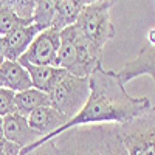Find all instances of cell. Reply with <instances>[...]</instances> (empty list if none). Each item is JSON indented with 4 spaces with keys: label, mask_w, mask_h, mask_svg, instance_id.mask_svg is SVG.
I'll return each mask as SVG.
<instances>
[{
    "label": "cell",
    "mask_w": 155,
    "mask_h": 155,
    "mask_svg": "<svg viewBox=\"0 0 155 155\" xmlns=\"http://www.w3.org/2000/svg\"><path fill=\"white\" fill-rule=\"evenodd\" d=\"M88 82L90 96L81 112L61 126L56 132L39 138L28 147L20 149V155H25L31 149L53 140L71 127L88 124H124L141 116L152 107L146 96L129 95L126 85L120 81L118 73L113 70H106L101 67L88 76Z\"/></svg>",
    "instance_id": "6da1fadb"
},
{
    "label": "cell",
    "mask_w": 155,
    "mask_h": 155,
    "mask_svg": "<svg viewBox=\"0 0 155 155\" xmlns=\"http://www.w3.org/2000/svg\"><path fill=\"white\" fill-rule=\"evenodd\" d=\"M112 6L113 2L85 5L74 23L81 34L99 50H104L106 44L115 37V27L110 19Z\"/></svg>",
    "instance_id": "7a4b0ae2"
},
{
    "label": "cell",
    "mask_w": 155,
    "mask_h": 155,
    "mask_svg": "<svg viewBox=\"0 0 155 155\" xmlns=\"http://www.w3.org/2000/svg\"><path fill=\"white\" fill-rule=\"evenodd\" d=\"M90 96L88 78L74 76L67 73L64 79L48 93L50 106L64 113L67 118H73L81 112Z\"/></svg>",
    "instance_id": "3957f363"
},
{
    "label": "cell",
    "mask_w": 155,
    "mask_h": 155,
    "mask_svg": "<svg viewBox=\"0 0 155 155\" xmlns=\"http://www.w3.org/2000/svg\"><path fill=\"white\" fill-rule=\"evenodd\" d=\"M118 132L129 155H155V107L132 121L118 124Z\"/></svg>",
    "instance_id": "277c9868"
},
{
    "label": "cell",
    "mask_w": 155,
    "mask_h": 155,
    "mask_svg": "<svg viewBox=\"0 0 155 155\" xmlns=\"http://www.w3.org/2000/svg\"><path fill=\"white\" fill-rule=\"evenodd\" d=\"M58 155H101L99 124L78 126L53 138Z\"/></svg>",
    "instance_id": "5b68a950"
},
{
    "label": "cell",
    "mask_w": 155,
    "mask_h": 155,
    "mask_svg": "<svg viewBox=\"0 0 155 155\" xmlns=\"http://www.w3.org/2000/svg\"><path fill=\"white\" fill-rule=\"evenodd\" d=\"M61 45L59 31L53 28H47L41 31L28 50L20 56V64H33V65H54L58 61V51Z\"/></svg>",
    "instance_id": "8992f818"
},
{
    "label": "cell",
    "mask_w": 155,
    "mask_h": 155,
    "mask_svg": "<svg viewBox=\"0 0 155 155\" xmlns=\"http://www.w3.org/2000/svg\"><path fill=\"white\" fill-rule=\"evenodd\" d=\"M3 138L8 140L9 143L19 146L20 149H25L36 143L41 137L31 129L27 116L12 112L3 116Z\"/></svg>",
    "instance_id": "52a82bcc"
},
{
    "label": "cell",
    "mask_w": 155,
    "mask_h": 155,
    "mask_svg": "<svg viewBox=\"0 0 155 155\" xmlns=\"http://www.w3.org/2000/svg\"><path fill=\"white\" fill-rule=\"evenodd\" d=\"M116 73H118L120 81L124 85L129 81L135 79V78H140L143 74H149L152 78L153 92H155V47H149V45L143 47L135 59L129 61L126 65Z\"/></svg>",
    "instance_id": "ba28073f"
},
{
    "label": "cell",
    "mask_w": 155,
    "mask_h": 155,
    "mask_svg": "<svg viewBox=\"0 0 155 155\" xmlns=\"http://www.w3.org/2000/svg\"><path fill=\"white\" fill-rule=\"evenodd\" d=\"M42 30L36 27L34 23L23 25L16 28L9 34L3 36V45H5V59L6 61H19L20 56L28 50L34 37Z\"/></svg>",
    "instance_id": "9c48e42d"
},
{
    "label": "cell",
    "mask_w": 155,
    "mask_h": 155,
    "mask_svg": "<svg viewBox=\"0 0 155 155\" xmlns=\"http://www.w3.org/2000/svg\"><path fill=\"white\" fill-rule=\"evenodd\" d=\"M27 118H28L31 129L34 132H37L41 138L56 132L61 126H64L68 121L65 115L61 113L59 110H56L51 106H42V107L36 109Z\"/></svg>",
    "instance_id": "30bf717a"
},
{
    "label": "cell",
    "mask_w": 155,
    "mask_h": 155,
    "mask_svg": "<svg viewBox=\"0 0 155 155\" xmlns=\"http://www.w3.org/2000/svg\"><path fill=\"white\" fill-rule=\"evenodd\" d=\"M22 65L27 68V71L31 78L33 87L47 95L68 73L65 68L54 67V65H33V64H22Z\"/></svg>",
    "instance_id": "8fae6325"
},
{
    "label": "cell",
    "mask_w": 155,
    "mask_h": 155,
    "mask_svg": "<svg viewBox=\"0 0 155 155\" xmlns=\"http://www.w3.org/2000/svg\"><path fill=\"white\" fill-rule=\"evenodd\" d=\"M0 84L14 93L23 92L33 87L31 78L19 61H5L0 65Z\"/></svg>",
    "instance_id": "7c38bea8"
},
{
    "label": "cell",
    "mask_w": 155,
    "mask_h": 155,
    "mask_svg": "<svg viewBox=\"0 0 155 155\" xmlns=\"http://www.w3.org/2000/svg\"><path fill=\"white\" fill-rule=\"evenodd\" d=\"M85 5H87L85 0H59L58 8H56V16L50 28H53L56 31H62L64 28L76 23Z\"/></svg>",
    "instance_id": "4fadbf2b"
},
{
    "label": "cell",
    "mask_w": 155,
    "mask_h": 155,
    "mask_svg": "<svg viewBox=\"0 0 155 155\" xmlns=\"http://www.w3.org/2000/svg\"><path fill=\"white\" fill-rule=\"evenodd\" d=\"M101 155H129L118 132V124H99Z\"/></svg>",
    "instance_id": "5bb4252c"
},
{
    "label": "cell",
    "mask_w": 155,
    "mask_h": 155,
    "mask_svg": "<svg viewBox=\"0 0 155 155\" xmlns=\"http://www.w3.org/2000/svg\"><path fill=\"white\" fill-rule=\"evenodd\" d=\"M42 106H50V98L47 93L41 92V90H37L34 87L23 90V92H17L14 96L16 112L23 116H28L31 112H34L36 109Z\"/></svg>",
    "instance_id": "9a60e30c"
},
{
    "label": "cell",
    "mask_w": 155,
    "mask_h": 155,
    "mask_svg": "<svg viewBox=\"0 0 155 155\" xmlns=\"http://www.w3.org/2000/svg\"><path fill=\"white\" fill-rule=\"evenodd\" d=\"M58 3H59V0H37L34 11H33L31 23H34L42 31L50 28L51 23H53L54 16H56Z\"/></svg>",
    "instance_id": "2e32d148"
},
{
    "label": "cell",
    "mask_w": 155,
    "mask_h": 155,
    "mask_svg": "<svg viewBox=\"0 0 155 155\" xmlns=\"http://www.w3.org/2000/svg\"><path fill=\"white\" fill-rule=\"evenodd\" d=\"M31 22H27L20 19L9 6H6L3 2H0V36H6L11 31H14L19 27L30 25Z\"/></svg>",
    "instance_id": "e0dca14e"
},
{
    "label": "cell",
    "mask_w": 155,
    "mask_h": 155,
    "mask_svg": "<svg viewBox=\"0 0 155 155\" xmlns=\"http://www.w3.org/2000/svg\"><path fill=\"white\" fill-rule=\"evenodd\" d=\"M0 2H3L6 6H9L20 19L31 22L33 11L37 0H0Z\"/></svg>",
    "instance_id": "ac0fdd59"
},
{
    "label": "cell",
    "mask_w": 155,
    "mask_h": 155,
    "mask_svg": "<svg viewBox=\"0 0 155 155\" xmlns=\"http://www.w3.org/2000/svg\"><path fill=\"white\" fill-rule=\"evenodd\" d=\"M14 96H16V93L12 90L0 87V116H6L12 112H16Z\"/></svg>",
    "instance_id": "d6986e66"
},
{
    "label": "cell",
    "mask_w": 155,
    "mask_h": 155,
    "mask_svg": "<svg viewBox=\"0 0 155 155\" xmlns=\"http://www.w3.org/2000/svg\"><path fill=\"white\" fill-rule=\"evenodd\" d=\"M25 155H58V152H56V146L53 143V140H50V141H47V143L31 149Z\"/></svg>",
    "instance_id": "ffe728a7"
},
{
    "label": "cell",
    "mask_w": 155,
    "mask_h": 155,
    "mask_svg": "<svg viewBox=\"0 0 155 155\" xmlns=\"http://www.w3.org/2000/svg\"><path fill=\"white\" fill-rule=\"evenodd\" d=\"M0 155H20V147L2 138L0 140Z\"/></svg>",
    "instance_id": "44dd1931"
},
{
    "label": "cell",
    "mask_w": 155,
    "mask_h": 155,
    "mask_svg": "<svg viewBox=\"0 0 155 155\" xmlns=\"http://www.w3.org/2000/svg\"><path fill=\"white\" fill-rule=\"evenodd\" d=\"M5 45H3V36H0V65L5 62Z\"/></svg>",
    "instance_id": "7402d4cb"
},
{
    "label": "cell",
    "mask_w": 155,
    "mask_h": 155,
    "mask_svg": "<svg viewBox=\"0 0 155 155\" xmlns=\"http://www.w3.org/2000/svg\"><path fill=\"white\" fill-rule=\"evenodd\" d=\"M99 2H116V0H85V3L90 5V3H99Z\"/></svg>",
    "instance_id": "603a6c76"
},
{
    "label": "cell",
    "mask_w": 155,
    "mask_h": 155,
    "mask_svg": "<svg viewBox=\"0 0 155 155\" xmlns=\"http://www.w3.org/2000/svg\"><path fill=\"white\" fill-rule=\"evenodd\" d=\"M3 138V116H0V140Z\"/></svg>",
    "instance_id": "cb8c5ba5"
},
{
    "label": "cell",
    "mask_w": 155,
    "mask_h": 155,
    "mask_svg": "<svg viewBox=\"0 0 155 155\" xmlns=\"http://www.w3.org/2000/svg\"><path fill=\"white\" fill-rule=\"evenodd\" d=\"M0 87H2V84H0Z\"/></svg>",
    "instance_id": "d4e9b609"
}]
</instances>
